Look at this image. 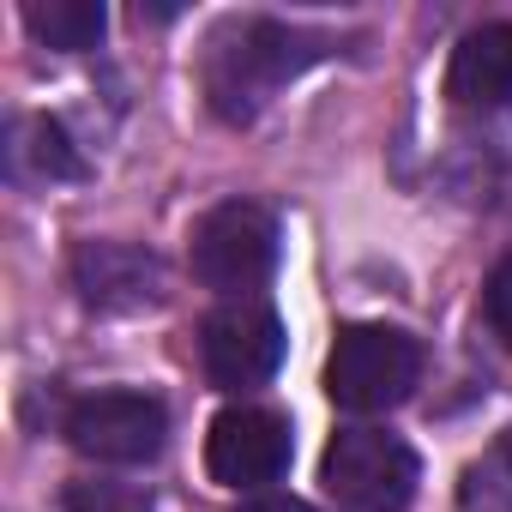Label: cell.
I'll list each match as a JSON object with an SVG mask.
<instances>
[{
	"label": "cell",
	"instance_id": "6da1fadb",
	"mask_svg": "<svg viewBox=\"0 0 512 512\" xmlns=\"http://www.w3.org/2000/svg\"><path fill=\"white\" fill-rule=\"evenodd\" d=\"M326 55V43L314 31H296L284 19H229L223 31H211L199 79H205V103L247 127L302 67H314Z\"/></svg>",
	"mask_w": 512,
	"mask_h": 512
},
{
	"label": "cell",
	"instance_id": "7a4b0ae2",
	"mask_svg": "<svg viewBox=\"0 0 512 512\" xmlns=\"http://www.w3.org/2000/svg\"><path fill=\"white\" fill-rule=\"evenodd\" d=\"M187 260H193V278L205 290L247 302L278 266V217L253 199H223L193 223Z\"/></svg>",
	"mask_w": 512,
	"mask_h": 512
},
{
	"label": "cell",
	"instance_id": "3957f363",
	"mask_svg": "<svg viewBox=\"0 0 512 512\" xmlns=\"http://www.w3.org/2000/svg\"><path fill=\"white\" fill-rule=\"evenodd\" d=\"M422 380V350L416 338L392 332V326H350L338 332L332 356H326V392L338 410H392L416 392Z\"/></svg>",
	"mask_w": 512,
	"mask_h": 512
},
{
	"label": "cell",
	"instance_id": "277c9868",
	"mask_svg": "<svg viewBox=\"0 0 512 512\" xmlns=\"http://www.w3.org/2000/svg\"><path fill=\"white\" fill-rule=\"evenodd\" d=\"M416 476V452L386 428H338L320 458V482L344 512H404Z\"/></svg>",
	"mask_w": 512,
	"mask_h": 512
},
{
	"label": "cell",
	"instance_id": "5b68a950",
	"mask_svg": "<svg viewBox=\"0 0 512 512\" xmlns=\"http://www.w3.org/2000/svg\"><path fill=\"white\" fill-rule=\"evenodd\" d=\"M61 434L97 464H145L169 440V410L145 392H91L67 404Z\"/></svg>",
	"mask_w": 512,
	"mask_h": 512
},
{
	"label": "cell",
	"instance_id": "8992f818",
	"mask_svg": "<svg viewBox=\"0 0 512 512\" xmlns=\"http://www.w3.org/2000/svg\"><path fill=\"white\" fill-rule=\"evenodd\" d=\"M199 362L211 374V386L223 392H247L278 374L284 362V320L266 302H223L205 326H199Z\"/></svg>",
	"mask_w": 512,
	"mask_h": 512
},
{
	"label": "cell",
	"instance_id": "52a82bcc",
	"mask_svg": "<svg viewBox=\"0 0 512 512\" xmlns=\"http://www.w3.org/2000/svg\"><path fill=\"white\" fill-rule=\"evenodd\" d=\"M205 470L217 488H266L290 470V422L260 410V404H235L211 422L205 434Z\"/></svg>",
	"mask_w": 512,
	"mask_h": 512
},
{
	"label": "cell",
	"instance_id": "ba28073f",
	"mask_svg": "<svg viewBox=\"0 0 512 512\" xmlns=\"http://www.w3.org/2000/svg\"><path fill=\"white\" fill-rule=\"evenodd\" d=\"M73 290L97 314H139L163 296V266H157V253H145L133 241H79Z\"/></svg>",
	"mask_w": 512,
	"mask_h": 512
},
{
	"label": "cell",
	"instance_id": "9c48e42d",
	"mask_svg": "<svg viewBox=\"0 0 512 512\" xmlns=\"http://www.w3.org/2000/svg\"><path fill=\"white\" fill-rule=\"evenodd\" d=\"M446 97L470 115H494L512 109V19L476 25L446 67Z\"/></svg>",
	"mask_w": 512,
	"mask_h": 512
},
{
	"label": "cell",
	"instance_id": "30bf717a",
	"mask_svg": "<svg viewBox=\"0 0 512 512\" xmlns=\"http://www.w3.org/2000/svg\"><path fill=\"white\" fill-rule=\"evenodd\" d=\"M7 163H13V175H37V181H79V175H85V157L67 145L61 121H49V115L13 121Z\"/></svg>",
	"mask_w": 512,
	"mask_h": 512
},
{
	"label": "cell",
	"instance_id": "8fae6325",
	"mask_svg": "<svg viewBox=\"0 0 512 512\" xmlns=\"http://www.w3.org/2000/svg\"><path fill=\"white\" fill-rule=\"evenodd\" d=\"M25 25L37 43L61 49V55H79V49H97L103 43V0H31L25 7Z\"/></svg>",
	"mask_w": 512,
	"mask_h": 512
},
{
	"label": "cell",
	"instance_id": "7c38bea8",
	"mask_svg": "<svg viewBox=\"0 0 512 512\" xmlns=\"http://www.w3.org/2000/svg\"><path fill=\"white\" fill-rule=\"evenodd\" d=\"M458 512H512V428L464 470Z\"/></svg>",
	"mask_w": 512,
	"mask_h": 512
},
{
	"label": "cell",
	"instance_id": "4fadbf2b",
	"mask_svg": "<svg viewBox=\"0 0 512 512\" xmlns=\"http://www.w3.org/2000/svg\"><path fill=\"white\" fill-rule=\"evenodd\" d=\"M67 512H151V494L133 482H109V476H85L67 488Z\"/></svg>",
	"mask_w": 512,
	"mask_h": 512
},
{
	"label": "cell",
	"instance_id": "5bb4252c",
	"mask_svg": "<svg viewBox=\"0 0 512 512\" xmlns=\"http://www.w3.org/2000/svg\"><path fill=\"white\" fill-rule=\"evenodd\" d=\"M482 314H488V332L512 350V253L488 272V284H482Z\"/></svg>",
	"mask_w": 512,
	"mask_h": 512
},
{
	"label": "cell",
	"instance_id": "9a60e30c",
	"mask_svg": "<svg viewBox=\"0 0 512 512\" xmlns=\"http://www.w3.org/2000/svg\"><path fill=\"white\" fill-rule=\"evenodd\" d=\"M241 512H308L302 500H247Z\"/></svg>",
	"mask_w": 512,
	"mask_h": 512
}]
</instances>
